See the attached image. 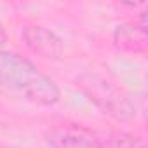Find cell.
<instances>
[{
	"mask_svg": "<svg viewBox=\"0 0 148 148\" xmlns=\"http://www.w3.org/2000/svg\"><path fill=\"white\" fill-rule=\"evenodd\" d=\"M0 86L38 106H54L61 98L58 84L37 64L4 49H0Z\"/></svg>",
	"mask_w": 148,
	"mask_h": 148,
	"instance_id": "6da1fadb",
	"label": "cell"
},
{
	"mask_svg": "<svg viewBox=\"0 0 148 148\" xmlns=\"http://www.w3.org/2000/svg\"><path fill=\"white\" fill-rule=\"evenodd\" d=\"M113 45L125 54H145L148 49V30L138 23L119 25L113 32Z\"/></svg>",
	"mask_w": 148,
	"mask_h": 148,
	"instance_id": "5b68a950",
	"label": "cell"
},
{
	"mask_svg": "<svg viewBox=\"0 0 148 148\" xmlns=\"http://www.w3.org/2000/svg\"><path fill=\"white\" fill-rule=\"evenodd\" d=\"M7 40V35H5V30H4V25L0 23V49H2V45L5 44Z\"/></svg>",
	"mask_w": 148,
	"mask_h": 148,
	"instance_id": "52a82bcc",
	"label": "cell"
},
{
	"mask_svg": "<svg viewBox=\"0 0 148 148\" xmlns=\"http://www.w3.org/2000/svg\"><path fill=\"white\" fill-rule=\"evenodd\" d=\"M77 86L94 101L103 113H108L119 122H127L134 117V105L127 98V94L119 89L115 84L106 80L98 73H86L77 79Z\"/></svg>",
	"mask_w": 148,
	"mask_h": 148,
	"instance_id": "7a4b0ae2",
	"label": "cell"
},
{
	"mask_svg": "<svg viewBox=\"0 0 148 148\" xmlns=\"http://www.w3.org/2000/svg\"><path fill=\"white\" fill-rule=\"evenodd\" d=\"M106 148H146V145H145V139L138 134L115 131L110 134L106 141Z\"/></svg>",
	"mask_w": 148,
	"mask_h": 148,
	"instance_id": "8992f818",
	"label": "cell"
},
{
	"mask_svg": "<svg viewBox=\"0 0 148 148\" xmlns=\"http://www.w3.org/2000/svg\"><path fill=\"white\" fill-rule=\"evenodd\" d=\"M21 37L30 51L45 59H59L63 56V42L51 30L40 25H28L23 28Z\"/></svg>",
	"mask_w": 148,
	"mask_h": 148,
	"instance_id": "277c9868",
	"label": "cell"
},
{
	"mask_svg": "<svg viewBox=\"0 0 148 148\" xmlns=\"http://www.w3.org/2000/svg\"><path fill=\"white\" fill-rule=\"evenodd\" d=\"M45 141L51 148H103L99 136L79 122H61L49 127Z\"/></svg>",
	"mask_w": 148,
	"mask_h": 148,
	"instance_id": "3957f363",
	"label": "cell"
}]
</instances>
